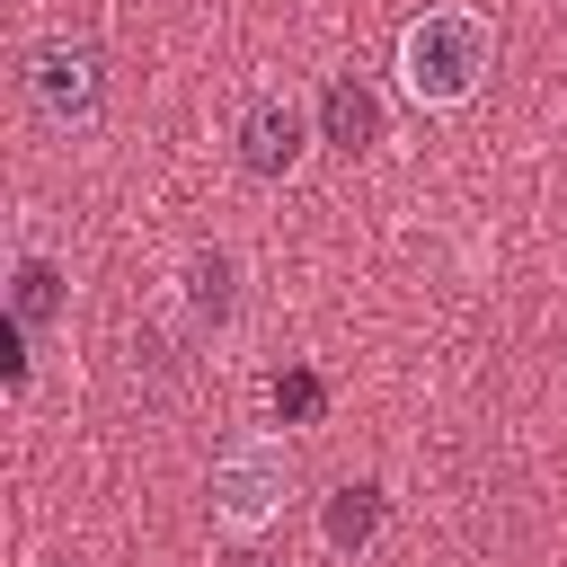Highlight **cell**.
Segmentation results:
<instances>
[{
    "instance_id": "obj_1",
    "label": "cell",
    "mask_w": 567,
    "mask_h": 567,
    "mask_svg": "<svg viewBox=\"0 0 567 567\" xmlns=\"http://www.w3.org/2000/svg\"><path fill=\"white\" fill-rule=\"evenodd\" d=\"M487 62H496V27L478 9H425L399 35V89L416 106H470Z\"/></svg>"
},
{
    "instance_id": "obj_5",
    "label": "cell",
    "mask_w": 567,
    "mask_h": 567,
    "mask_svg": "<svg viewBox=\"0 0 567 567\" xmlns=\"http://www.w3.org/2000/svg\"><path fill=\"white\" fill-rule=\"evenodd\" d=\"M177 301H186V328H195V337H221L230 310H239V257H230V248H186Z\"/></svg>"
},
{
    "instance_id": "obj_6",
    "label": "cell",
    "mask_w": 567,
    "mask_h": 567,
    "mask_svg": "<svg viewBox=\"0 0 567 567\" xmlns=\"http://www.w3.org/2000/svg\"><path fill=\"white\" fill-rule=\"evenodd\" d=\"M381 523H390L381 478H346V487H328V505H319V540H328L337 558H363V549L381 540Z\"/></svg>"
},
{
    "instance_id": "obj_2",
    "label": "cell",
    "mask_w": 567,
    "mask_h": 567,
    "mask_svg": "<svg viewBox=\"0 0 567 567\" xmlns=\"http://www.w3.org/2000/svg\"><path fill=\"white\" fill-rule=\"evenodd\" d=\"M27 106L62 142L97 133V115H106V53L89 35H35L27 44Z\"/></svg>"
},
{
    "instance_id": "obj_7",
    "label": "cell",
    "mask_w": 567,
    "mask_h": 567,
    "mask_svg": "<svg viewBox=\"0 0 567 567\" xmlns=\"http://www.w3.org/2000/svg\"><path fill=\"white\" fill-rule=\"evenodd\" d=\"M62 292H71V275H62L44 248H18V257H9V328H18V337H35V328L62 310Z\"/></svg>"
},
{
    "instance_id": "obj_4",
    "label": "cell",
    "mask_w": 567,
    "mask_h": 567,
    "mask_svg": "<svg viewBox=\"0 0 567 567\" xmlns=\"http://www.w3.org/2000/svg\"><path fill=\"white\" fill-rule=\"evenodd\" d=\"M230 142H239V168H248L257 186H284V177L310 159V115H301L292 89H257V97L239 106Z\"/></svg>"
},
{
    "instance_id": "obj_8",
    "label": "cell",
    "mask_w": 567,
    "mask_h": 567,
    "mask_svg": "<svg viewBox=\"0 0 567 567\" xmlns=\"http://www.w3.org/2000/svg\"><path fill=\"white\" fill-rule=\"evenodd\" d=\"M319 124H328V142H337V151H372V142H381V97H372L363 80H328Z\"/></svg>"
},
{
    "instance_id": "obj_9",
    "label": "cell",
    "mask_w": 567,
    "mask_h": 567,
    "mask_svg": "<svg viewBox=\"0 0 567 567\" xmlns=\"http://www.w3.org/2000/svg\"><path fill=\"white\" fill-rule=\"evenodd\" d=\"M275 408H284V416H310V408H319V372H284V381H275Z\"/></svg>"
},
{
    "instance_id": "obj_3",
    "label": "cell",
    "mask_w": 567,
    "mask_h": 567,
    "mask_svg": "<svg viewBox=\"0 0 567 567\" xmlns=\"http://www.w3.org/2000/svg\"><path fill=\"white\" fill-rule=\"evenodd\" d=\"M284 496H292V452L275 443V434H239L221 461H213V523L221 532H266L275 514H284Z\"/></svg>"
}]
</instances>
